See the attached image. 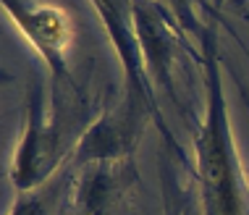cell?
Returning a JSON list of instances; mask_svg holds the SVG:
<instances>
[{"instance_id":"1","label":"cell","mask_w":249,"mask_h":215,"mask_svg":"<svg viewBox=\"0 0 249 215\" xmlns=\"http://www.w3.org/2000/svg\"><path fill=\"white\" fill-rule=\"evenodd\" d=\"M199 158H202V176H205L207 186L210 215H241L236 199V184H233L231 163H228V152H226L223 126L218 121V103H213V118L205 137H202Z\"/></svg>"}]
</instances>
